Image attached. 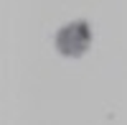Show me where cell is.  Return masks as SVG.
Masks as SVG:
<instances>
[{
    "label": "cell",
    "instance_id": "6da1fadb",
    "mask_svg": "<svg viewBox=\"0 0 127 125\" xmlns=\"http://www.w3.org/2000/svg\"><path fill=\"white\" fill-rule=\"evenodd\" d=\"M89 46V26L87 23H71L69 28H64L59 33V49L61 54L79 56Z\"/></svg>",
    "mask_w": 127,
    "mask_h": 125
}]
</instances>
